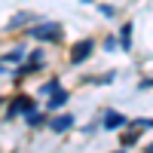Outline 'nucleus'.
<instances>
[{
  "label": "nucleus",
  "mask_w": 153,
  "mask_h": 153,
  "mask_svg": "<svg viewBox=\"0 0 153 153\" xmlns=\"http://www.w3.org/2000/svg\"><path fill=\"white\" fill-rule=\"evenodd\" d=\"M31 37L34 40H61V25L58 22H43L37 28H31Z\"/></svg>",
  "instance_id": "obj_1"
},
{
  "label": "nucleus",
  "mask_w": 153,
  "mask_h": 153,
  "mask_svg": "<svg viewBox=\"0 0 153 153\" xmlns=\"http://www.w3.org/2000/svg\"><path fill=\"white\" fill-rule=\"evenodd\" d=\"M89 52H92V40L76 43V46H74V52H71V61H74V65H80V61H86V58H89Z\"/></svg>",
  "instance_id": "obj_2"
},
{
  "label": "nucleus",
  "mask_w": 153,
  "mask_h": 153,
  "mask_svg": "<svg viewBox=\"0 0 153 153\" xmlns=\"http://www.w3.org/2000/svg\"><path fill=\"white\" fill-rule=\"evenodd\" d=\"M104 129H120V126H126V117L123 113H117V110H104Z\"/></svg>",
  "instance_id": "obj_3"
},
{
  "label": "nucleus",
  "mask_w": 153,
  "mask_h": 153,
  "mask_svg": "<svg viewBox=\"0 0 153 153\" xmlns=\"http://www.w3.org/2000/svg\"><path fill=\"white\" fill-rule=\"evenodd\" d=\"M71 126H74V117H71V113H61V117H55L52 123H49V129H52V132H68Z\"/></svg>",
  "instance_id": "obj_4"
},
{
  "label": "nucleus",
  "mask_w": 153,
  "mask_h": 153,
  "mask_svg": "<svg viewBox=\"0 0 153 153\" xmlns=\"http://www.w3.org/2000/svg\"><path fill=\"white\" fill-rule=\"evenodd\" d=\"M49 95H52V98H49V107H52V110H55V107H65V104H68V92H65L61 86H55Z\"/></svg>",
  "instance_id": "obj_5"
},
{
  "label": "nucleus",
  "mask_w": 153,
  "mask_h": 153,
  "mask_svg": "<svg viewBox=\"0 0 153 153\" xmlns=\"http://www.w3.org/2000/svg\"><path fill=\"white\" fill-rule=\"evenodd\" d=\"M28 110H34V101L22 95V98H16V104L9 107V117H16V113H28Z\"/></svg>",
  "instance_id": "obj_6"
},
{
  "label": "nucleus",
  "mask_w": 153,
  "mask_h": 153,
  "mask_svg": "<svg viewBox=\"0 0 153 153\" xmlns=\"http://www.w3.org/2000/svg\"><path fill=\"white\" fill-rule=\"evenodd\" d=\"M123 46H126V49L132 46V25H126V28H123Z\"/></svg>",
  "instance_id": "obj_7"
},
{
  "label": "nucleus",
  "mask_w": 153,
  "mask_h": 153,
  "mask_svg": "<svg viewBox=\"0 0 153 153\" xmlns=\"http://www.w3.org/2000/svg\"><path fill=\"white\" fill-rule=\"evenodd\" d=\"M3 61H22V49H12V52H9Z\"/></svg>",
  "instance_id": "obj_8"
}]
</instances>
